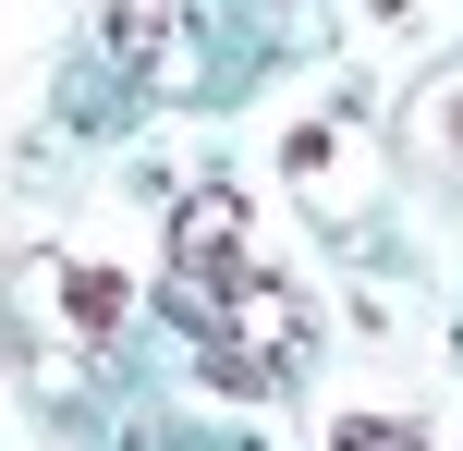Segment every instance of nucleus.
Instances as JSON below:
<instances>
[{"label": "nucleus", "instance_id": "nucleus-1", "mask_svg": "<svg viewBox=\"0 0 463 451\" xmlns=\"http://www.w3.org/2000/svg\"><path fill=\"white\" fill-rule=\"evenodd\" d=\"M232 257H244V195L195 183L184 208H171V268H232Z\"/></svg>", "mask_w": 463, "mask_h": 451}, {"label": "nucleus", "instance_id": "nucleus-2", "mask_svg": "<svg viewBox=\"0 0 463 451\" xmlns=\"http://www.w3.org/2000/svg\"><path fill=\"white\" fill-rule=\"evenodd\" d=\"M110 61L171 73V61H184V13H171V0H110Z\"/></svg>", "mask_w": 463, "mask_h": 451}, {"label": "nucleus", "instance_id": "nucleus-3", "mask_svg": "<svg viewBox=\"0 0 463 451\" xmlns=\"http://www.w3.org/2000/svg\"><path fill=\"white\" fill-rule=\"evenodd\" d=\"M122 305H135V293H122L110 268H86V281H73V317H86V330H122Z\"/></svg>", "mask_w": 463, "mask_h": 451}, {"label": "nucleus", "instance_id": "nucleus-4", "mask_svg": "<svg viewBox=\"0 0 463 451\" xmlns=\"http://www.w3.org/2000/svg\"><path fill=\"white\" fill-rule=\"evenodd\" d=\"M342 451H427L415 428H378V415H354V428H342Z\"/></svg>", "mask_w": 463, "mask_h": 451}, {"label": "nucleus", "instance_id": "nucleus-5", "mask_svg": "<svg viewBox=\"0 0 463 451\" xmlns=\"http://www.w3.org/2000/svg\"><path fill=\"white\" fill-rule=\"evenodd\" d=\"M427 135H463V86H439V98H427Z\"/></svg>", "mask_w": 463, "mask_h": 451}]
</instances>
